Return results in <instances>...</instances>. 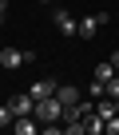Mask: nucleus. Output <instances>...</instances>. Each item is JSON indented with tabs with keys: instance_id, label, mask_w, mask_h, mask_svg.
<instances>
[{
	"instance_id": "f257e3e1",
	"label": "nucleus",
	"mask_w": 119,
	"mask_h": 135,
	"mask_svg": "<svg viewBox=\"0 0 119 135\" xmlns=\"http://www.w3.org/2000/svg\"><path fill=\"white\" fill-rule=\"evenodd\" d=\"M36 119H40V127H52V123H64V103H60L56 95H48V99H36V111H32Z\"/></svg>"
},
{
	"instance_id": "f03ea898",
	"label": "nucleus",
	"mask_w": 119,
	"mask_h": 135,
	"mask_svg": "<svg viewBox=\"0 0 119 135\" xmlns=\"http://www.w3.org/2000/svg\"><path fill=\"white\" fill-rule=\"evenodd\" d=\"M36 52H20V48H0V68H8V72H16V68L32 64Z\"/></svg>"
},
{
	"instance_id": "7ed1b4c3",
	"label": "nucleus",
	"mask_w": 119,
	"mask_h": 135,
	"mask_svg": "<svg viewBox=\"0 0 119 135\" xmlns=\"http://www.w3.org/2000/svg\"><path fill=\"white\" fill-rule=\"evenodd\" d=\"M52 24H56V32H60V36H76V28H80V20H76L72 12H64V8H56Z\"/></svg>"
},
{
	"instance_id": "20e7f679",
	"label": "nucleus",
	"mask_w": 119,
	"mask_h": 135,
	"mask_svg": "<svg viewBox=\"0 0 119 135\" xmlns=\"http://www.w3.org/2000/svg\"><path fill=\"white\" fill-rule=\"evenodd\" d=\"M8 107H12V115L20 119V115H32V111H36V99H32L28 91H20V95H12V99H8Z\"/></svg>"
},
{
	"instance_id": "39448f33",
	"label": "nucleus",
	"mask_w": 119,
	"mask_h": 135,
	"mask_svg": "<svg viewBox=\"0 0 119 135\" xmlns=\"http://www.w3.org/2000/svg\"><path fill=\"white\" fill-rule=\"evenodd\" d=\"M56 99L64 103V111H68V107H76V103L83 99V91H80V88H72V84H64V88H56Z\"/></svg>"
},
{
	"instance_id": "423d86ee",
	"label": "nucleus",
	"mask_w": 119,
	"mask_h": 135,
	"mask_svg": "<svg viewBox=\"0 0 119 135\" xmlns=\"http://www.w3.org/2000/svg\"><path fill=\"white\" fill-rule=\"evenodd\" d=\"M12 131H16V135H36V131H44V127H40L36 115H20V119H12Z\"/></svg>"
},
{
	"instance_id": "0eeeda50",
	"label": "nucleus",
	"mask_w": 119,
	"mask_h": 135,
	"mask_svg": "<svg viewBox=\"0 0 119 135\" xmlns=\"http://www.w3.org/2000/svg\"><path fill=\"white\" fill-rule=\"evenodd\" d=\"M28 95H32V99H48V95H56V80H36V84L28 88Z\"/></svg>"
},
{
	"instance_id": "6e6552de",
	"label": "nucleus",
	"mask_w": 119,
	"mask_h": 135,
	"mask_svg": "<svg viewBox=\"0 0 119 135\" xmlns=\"http://www.w3.org/2000/svg\"><path fill=\"white\" fill-rule=\"evenodd\" d=\"M95 32H99V16H83L80 28H76V36H83V40H91Z\"/></svg>"
},
{
	"instance_id": "1a4fd4ad",
	"label": "nucleus",
	"mask_w": 119,
	"mask_h": 135,
	"mask_svg": "<svg viewBox=\"0 0 119 135\" xmlns=\"http://www.w3.org/2000/svg\"><path fill=\"white\" fill-rule=\"evenodd\" d=\"M83 123H87V135H103V123H107V119H103L99 111H91V115H83Z\"/></svg>"
},
{
	"instance_id": "9d476101",
	"label": "nucleus",
	"mask_w": 119,
	"mask_h": 135,
	"mask_svg": "<svg viewBox=\"0 0 119 135\" xmlns=\"http://www.w3.org/2000/svg\"><path fill=\"white\" fill-rule=\"evenodd\" d=\"M111 76H115V64H111V60H103V64L95 68V80H99V84H107Z\"/></svg>"
},
{
	"instance_id": "9b49d317",
	"label": "nucleus",
	"mask_w": 119,
	"mask_h": 135,
	"mask_svg": "<svg viewBox=\"0 0 119 135\" xmlns=\"http://www.w3.org/2000/svg\"><path fill=\"white\" fill-rule=\"evenodd\" d=\"M12 119H16V115H12V107L4 103V107H0V127H12Z\"/></svg>"
},
{
	"instance_id": "f8f14e48",
	"label": "nucleus",
	"mask_w": 119,
	"mask_h": 135,
	"mask_svg": "<svg viewBox=\"0 0 119 135\" xmlns=\"http://www.w3.org/2000/svg\"><path fill=\"white\" fill-rule=\"evenodd\" d=\"M103 135H119V115H111V119L103 123Z\"/></svg>"
},
{
	"instance_id": "ddd939ff",
	"label": "nucleus",
	"mask_w": 119,
	"mask_h": 135,
	"mask_svg": "<svg viewBox=\"0 0 119 135\" xmlns=\"http://www.w3.org/2000/svg\"><path fill=\"white\" fill-rule=\"evenodd\" d=\"M111 64H115V72H119V48H115V52H111Z\"/></svg>"
},
{
	"instance_id": "4468645a",
	"label": "nucleus",
	"mask_w": 119,
	"mask_h": 135,
	"mask_svg": "<svg viewBox=\"0 0 119 135\" xmlns=\"http://www.w3.org/2000/svg\"><path fill=\"white\" fill-rule=\"evenodd\" d=\"M0 12H8V0H0Z\"/></svg>"
},
{
	"instance_id": "2eb2a0df",
	"label": "nucleus",
	"mask_w": 119,
	"mask_h": 135,
	"mask_svg": "<svg viewBox=\"0 0 119 135\" xmlns=\"http://www.w3.org/2000/svg\"><path fill=\"white\" fill-rule=\"evenodd\" d=\"M0 28H4V12H0Z\"/></svg>"
},
{
	"instance_id": "dca6fc26",
	"label": "nucleus",
	"mask_w": 119,
	"mask_h": 135,
	"mask_svg": "<svg viewBox=\"0 0 119 135\" xmlns=\"http://www.w3.org/2000/svg\"><path fill=\"white\" fill-rule=\"evenodd\" d=\"M115 103H119V99H115Z\"/></svg>"
}]
</instances>
